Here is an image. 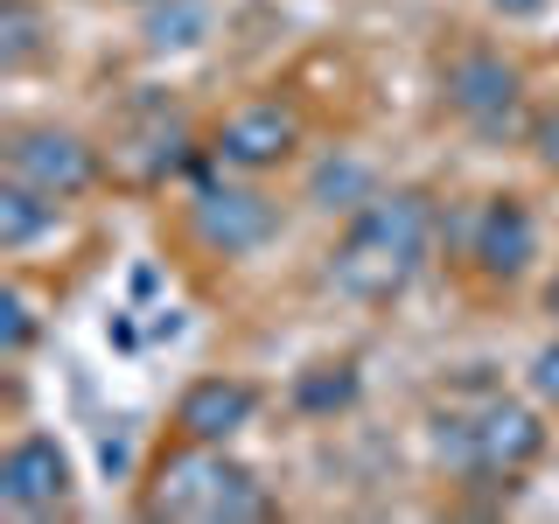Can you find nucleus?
Wrapping results in <instances>:
<instances>
[{
	"instance_id": "f257e3e1",
	"label": "nucleus",
	"mask_w": 559,
	"mask_h": 524,
	"mask_svg": "<svg viewBox=\"0 0 559 524\" xmlns=\"http://www.w3.org/2000/svg\"><path fill=\"white\" fill-rule=\"evenodd\" d=\"M441 210L427 189H378L371 203H357L343 217L336 245H329V287L349 294L364 308H384L413 287V273L427 266Z\"/></svg>"
},
{
	"instance_id": "f03ea898",
	"label": "nucleus",
	"mask_w": 559,
	"mask_h": 524,
	"mask_svg": "<svg viewBox=\"0 0 559 524\" xmlns=\"http://www.w3.org/2000/svg\"><path fill=\"white\" fill-rule=\"evenodd\" d=\"M427 441H433V462L454 468V476L511 489V483L532 476V462L546 454V419L524 406V398L497 392L489 378H462L441 406H433Z\"/></svg>"
},
{
	"instance_id": "7ed1b4c3",
	"label": "nucleus",
	"mask_w": 559,
	"mask_h": 524,
	"mask_svg": "<svg viewBox=\"0 0 559 524\" xmlns=\"http://www.w3.org/2000/svg\"><path fill=\"white\" fill-rule=\"evenodd\" d=\"M140 511L154 524H266V517H280V503L266 497V483L245 462H231L224 448L175 441L162 462L147 468Z\"/></svg>"
},
{
	"instance_id": "20e7f679",
	"label": "nucleus",
	"mask_w": 559,
	"mask_h": 524,
	"mask_svg": "<svg viewBox=\"0 0 559 524\" xmlns=\"http://www.w3.org/2000/svg\"><path fill=\"white\" fill-rule=\"evenodd\" d=\"M0 168L14 175V182H35L43 196H84V189L105 175L98 162V147L84 133H70V127H14L8 133V147H0Z\"/></svg>"
},
{
	"instance_id": "39448f33",
	"label": "nucleus",
	"mask_w": 559,
	"mask_h": 524,
	"mask_svg": "<svg viewBox=\"0 0 559 524\" xmlns=\"http://www.w3.org/2000/svg\"><path fill=\"white\" fill-rule=\"evenodd\" d=\"M78 497V462L57 433H22L0 454V503L14 517H63Z\"/></svg>"
},
{
	"instance_id": "423d86ee",
	"label": "nucleus",
	"mask_w": 559,
	"mask_h": 524,
	"mask_svg": "<svg viewBox=\"0 0 559 524\" xmlns=\"http://www.w3.org/2000/svg\"><path fill=\"white\" fill-rule=\"evenodd\" d=\"M197 238L210 245V252L224 259H252L266 252V245L280 238V203L266 196V189L252 182H231V168H224V182H203L197 189Z\"/></svg>"
},
{
	"instance_id": "0eeeda50",
	"label": "nucleus",
	"mask_w": 559,
	"mask_h": 524,
	"mask_svg": "<svg viewBox=\"0 0 559 524\" xmlns=\"http://www.w3.org/2000/svg\"><path fill=\"white\" fill-rule=\"evenodd\" d=\"M294 154H301V112L280 105V98L238 105V112L210 133V162L231 168V175H266L280 162H294Z\"/></svg>"
},
{
	"instance_id": "6e6552de",
	"label": "nucleus",
	"mask_w": 559,
	"mask_h": 524,
	"mask_svg": "<svg viewBox=\"0 0 559 524\" xmlns=\"http://www.w3.org/2000/svg\"><path fill=\"white\" fill-rule=\"evenodd\" d=\"M441 84H448L454 119H468L476 133H503L524 105V70L511 57H497V49H462Z\"/></svg>"
},
{
	"instance_id": "1a4fd4ad",
	"label": "nucleus",
	"mask_w": 559,
	"mask_h": 524,
	"mask_svg": "<svg viewBox=\"0 0 559 524\" xmlns=\"http://www.w3.org/2000/svg\"><path fill=\"white\" fill-rule=\"evenodd\" d=\"M252 419H259V384H245V378H197L175 398V433H182V441L224 448V441H238Z\"/></svg>"
},
{
	"instance_id": "9d476101",
	"label": "nucleus",
	"mask_w": 559,
	"mask_h": 524,
	"mask_svg": "<svg viewBox=\"0 0 559 524\" xmlns=\"http://www.w3.org/2000/svg\"><path fill=\"white\" fill-rule=\"evenodd\" d=\"M538 259V217L524 196H489L476 217V266L489 279H518Z\"/></svg>"
},
{
	"instance_id": "9b49d317",
	"label": "nucleus",
	"mask_w": 559,
	"mask_h": 524,
	"mask_svg": "<svg viewBox=\"0 0 559 524\" xmlns=\"http://www.w3.org/2000/svg\"><path fill=\"white\" fill-rule=\"evenodd\" d=\"M57 217H63L57 196H43L35 182H14V175H0V245H8V252H28L43 231H57Z\"/></svg>"
},
{
	"instance_id": "f8f14e48",
	"label": "nucleus",
	"mask_w": 559,
	"mask_h": 524,
	"mask_svg": "<svg viewBox=\"0 0 559 524\" xmlns=\"http://www.w3.org/2000/svg\"><path fill=\"white\" fill-rule=\"evenodd\" d=\"M357 392H364V378H357V364L336 357V364H308L301 378H294V406H301L308 419H336L357 406Z\"/></svg>"
},
{
	"instance_id": "ddd939ff",
	"label": "nucleus",
	"mask_w": 559,
	"mask_h": 524,
	"mask_svg": "<svg viewBox=\"0 0 559 524\" xmlns=\"http://www.w3.org/2000/svg\"><path fill=\"white\" fill-rule=\"evenodd\" d=\"M371 196H378L371 168H364V162H349V154H329V162L308 175V203H314V210H343V217H349V210H357V203H371Z\"/></svg>"
},
{
	"instance_id": "4468645a",
	"label": "nucleus",
	"mask_w": 559,
	"mask_h": 524,
	"mask_svg": "<svg viewBox=\"0 0 559 524\" xmlns=\"http://www.w3.org/2000/svg\"><path fill=\"white\" fill-rule=\"evenodd\" d=\"M147 49H197L210 35V0H147Z\"/></svg>"
},
{
	"instance_id": "2eb2a0df",
	"label": "nucleus",
	"mask_w": 559,
	"mask_h": 524,
	"mask_svg": "<svg viewBox=\"0 0 559 524\" xmlns=\"http://www.w3.org/2000/svg\"><path fill=\"white\" fill-rule=\"evenodd\" d=\"M43 57V14L35 0H0V70H28Z\"/></svg>"
},
{
	"instance_id": "dca6fc26",
	"label": "nucleus",
	"mask_w": 559,
	"mask_h": 524,
	"mask_svg": "<svg viewBox=\"0 0 559 524\" xmlns=\"http://www.w3.org/2000/svg\"><path fill=\"white\" fill-rule=\"evenodd\" d=\"M0 349H8V357H28L35 349V308H28L22 287L0 294Z\"/></svg>"
},
{
	"instance_id": "f3484780",
	"label": "nucleus",
	"mask_w": 559,
	"mask_h": 524,
	"mask_svg": "<svg viewBox=\"0 0 559 524\" xmlns=\"http://www.w3.org/2000/svg\"><path fill=\"white\" fill-rule=\"evenodd\" d=\"M524 384H532V398L546 413H559V336L532 349V364H524Z\"/></svg>"
},
{
	"instance_id": "a211bd4d",
	"label": "nucleus",
	"mask_w": 559,
	"mask_h": 524,
	"mask_svg": "<svg viewBox=\"0 0 559 524\" xmlns=\"http://www.w3.org/2000/svg\"><path fill=\"white\" fill-rule=\"evenodd\" d=\"M532 162L546 168V175H559V112H538L532 119Z\"/></svg>"
},
{
	"instance_id": "6ab92c4d",
	"label": "nucleus",
	"mask_w": 559,
	"mask_h": 524,
	"mask_svg": "<svg viewBox=\"0 0 559 524\" xmlns=\"http://www.w3.org/2000/svg\"><path fill=\"white\" fill-rule=\"evenodd\" d=\"M489 8H497L503 22H532V14H546V0H489Z\"/></svg>"
},
{
	"instance_id": "aec40b11",
	"label": "nucleus",
	"mask_w": 559,
	"mask_h": 524,
	"mask_svg": "<svg viewBox=\"0 0 559 524\" xmlns=\"http://www.w3.org/2000/svg\"><path fill=\"white\" fill-rule=\"evenodd\" d=\"M546 314H552V329H559V273L546 279Z\"/></svg>"
},
{
	"instance_id": "412c9836",
	"label": "nucleus",
	"mask_w": 559,
	"mask_h": 524,
	"mask_svg": "<svg viewBox=\"0 0 559 524\" xmlns=\"http://www.w3.org/2000/svg\"><path fill=\"white\" fill-rule=\"evenodd\" d=\"M133 8H147V0H133Z\"/></svg>"
}]
</instances>
